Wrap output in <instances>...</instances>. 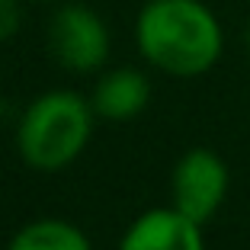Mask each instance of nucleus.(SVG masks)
Listing matches in <instances>:
<instances>
[{
	"mask_svg": "<svg viewBox=\"0 0 250 250\" xmlns=\"http://www.w3.org/2000/svg\"><path fill=\"white\" fill-rule=\"evenodd\" d=\"M135 45L154 71L192 81L221 61L225 29L202 0H145L135 20Z\"/></svg>",
	"mask_w": 250,
	"mask_h": 250,
	"instance_id": "nucleus-1",
	"label": "nucleus"
},
{
	"mask_svg": "<svg viewBox=\"0 0 250 250\" xmlns=\"http://www.w3.org/2000/svg\"><path fill=\"white\" fill-rule=\"evenodd\" d=\"M96 112L77 90H45L16 122V154L36 173H61L81 161L93 138Z\"/></svg>",
	"mask_w": 250,
	"mask_h": 250,
	"instance_id": "nucleus-2",
	"label": "nucleus"
},
{
	"mask_svg": "<svg viewBox=\"0 0 250 250\" xmlns=\"http://www.w3.org/2000/svg\"><path fill=\"white\" fill-rule=\"evenodd\" d=\"M48 48L71 74H100L109 61V26L87 3H61L48 20Z\"/></svg>",
	"mask_w": 250,
	"mask_h": 250,
	"instance_id": "nucleus-3",
	"label": "nucleus"
},
{
	"mask_svg": "<svg viewBox=\"0 0 250 250\" xmlns=\"http://www.w3.org/2000/svg\"><path fill=\"white\" fill-rule=\"evenodd\" d=\"M228 189L231 170L225 157L212 147H189L170 177V206L199 225H208L225 206Z\"/></svg>",
	"mask_w": 250,
	"mask_h": 250,
	"instance_id": "nucleus-4",
	"label": "nucleus"
},
{
	"mask_svg": "<svg viewBox=\"0 0 250 250\" xmlns=\"http://www.w3.org/2000/svg\"><path fill=\"white\" fill-rule=\"evenodd\" d=\"M206 225L186 218L173 206H157L141 212L122 231L116 250H206Z\"/></svg>",
	"mask_w": 250,
	"mask_h": 250,
	"instance_id": "nucleus-5",
	"label": "nucleus"
},
{
	"mask_svg": "<svg viewBox=\"0 0 250 250\" xmlns=\"http://www.w3.org/2000/svg\"><path fill=\"white\" fill-rule=\"evenodd\" d=\"M96 119L106 122H132L151 103V81L138 67H109L100 71L96 87L90 93Z\"/></svg>",
	"mask_w": 250,
	"mask_h": 250,
	"instance_id": "nucleus-6",
	"label": "nucleus"
},
{
	"mask_svg": "<svg viewBox=\"0 0 250 250\" xmlns=\"http://www.w3.org/2000/svg\"><path fill=\"white\" fill-rule=\"evenodd\" d=\"M3 250H93L90 234L67 218L42 215L13 231Z\"/></svg>",
	"mask_w": 250,
	"mask_h": 250,
	"instance_id": "nucleus-7",
	"label": "nucleus"
},
{
	"mask_svg": "<svg viewBox=\"0 0 250 250\" xmlns=\"http://www.w3.org/2000/svg\"><path fill=\"white\" fill-rule=\"evenodd\" d=\"M22 22V0H0V42H7L20 32Z\"/></svg>",
	"mask_w": 250,
	"mask_h": 250,
	"instance_id": "nucleus-8",
	"label": "nucleus"
},
{
	"mask_svg": "<svg viewBox=\"0 0 250 250\" xmlns=\"http://www.w3.org/2000/svg\"><path fill=\"white\" fill-rule=\"evenodd\" d=\"M244 48H247V55H250V26L244 29Z\"/></svg>",
	"mask_w": 250,
	"mask_h": 250,
	"instance_id": "nucleus-9",
	"label": "nucleus"
},
{
	"mask_svg": "<svg viewBox=\"0 0 250 250\" xmlns=\"http://www.w3.org/2000/svg\"><path fill=\"white\" fill-rule=\"evenodd\" d=\"M36 3H55V0H36Z\"/></svg>",
	"mask_w": 250,
	"mask_h": 250,
	"instance_id": "nucleus-10",
	"label": "nucleus"
}]
</instances>
